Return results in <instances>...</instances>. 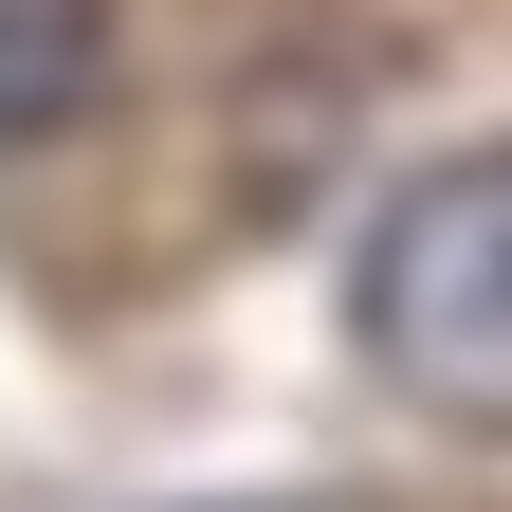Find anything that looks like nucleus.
<instances>
[{"instance_id":"1","label":"nucleus","mask_w":512,"mask_h":512,"mask_svg":"<svg viewBox=\"0 0 512 512\" xmlns=\"http://www.w3.org/2000/svg\"><path fill=\"white\" fill-rule=\"evenodd\" d=\"M348 330L384 366V403H421V421H458V439H512V147L421 165L403 202L366 220Z\"/></svg>"},{"instance_id":"2","label":"nucleus","mask_w":512,"mask_h":512,"mask_svg":"<svg viewBox=\"0 0 512 512\" xmlns=\"http://www.w3.org/2000/svg\"><path fill=\"white\" fill-rule=\"evenodd\" d=\"M110 92V0H0V147H55Z\"/></svg>"}]
</instances>
